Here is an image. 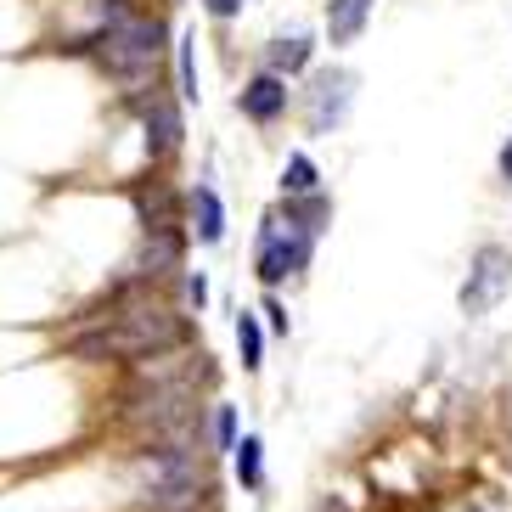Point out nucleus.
<instances>
[{
  "label": "nucleus",
  "mask_w": 512,
  "mask_h": 512,
  "mask_svg": "<svg viewBox=\"0 0 512 512\" xmlns=\"http://www.w3.org/2000/svg\"><path fill=\"white\" fill-rule=\"evenodd\" d=\"M62 51L96 57V68L119 85L124 102H141L147 91H158V62H164V51H175V40H169L164 12L136 6V12L113 17V23H96L79 40H62Z\"/></svg>",
  "instance_id": "1"
},
{
  "label": "nucleus",
  "mask_w": 512,
  "mask_h": 512,
  "mask_svg": "<svg viewBox=\"0 0 512 512\" xmlns=\"http://www.w3.org/2000/svg\"><path fill=\"white\" fill-rule=\"evenodd\" d=\"M141 467V507L147 512H197V501L209 496L203 479V451L186 439H152L136 451Z\"/></svg>",
  "instance_id": "2"
},
{
  "label": "nucleus",
  "mask_w": 512,
  "mask_h": 512,
  "mask_svg": "<svg viewBox=\"0 0 512 512\" xmlns=\"http://www.w3.org/2000/svg\"><path fill=\"white\" fill-rule=\"evenodd\" d=\"M316 248H321V237L287 226L276 209H265L259 214V231H254V282L265 293H276L282 282H293V276H304L316 265Z\"/></svg>",
  "instance_id": "3"
},
{
  "label": "nucleus",
  "mask_w": 512,
  "mask_h": 512,
  "mask_svg": "<svg viewBox=\"0 0 512 512\" xmlns=\"http://www.w3.org/2000/svg\"><path fill=\"white\" fill-rule=\"evenodd\" d=\"M355 91H361V79L349 74V68H316V74H304V91H299L304 130L310 136L344 130L349 113H355Z\"/></svg>",
  "instance_id": "4"
},
{
  "label": "nucleus",
  "mask_w": 512,
  "mask_h": 512,
  "mask_svg": "<svg viewBox=\"0 0 512 512\" xmlns=\"http://www.w3.org/2000/svg\"><path fill=\"white\" fill-rule=\"evenodd\" d=\"M507 293H512V254L501 242H479V254L467 259V282L456 293L462 316H490Z\"/></svg>",
  "instance_id": "5"
},
{
  "label": "nucleus",
  "mask_w": 512,
  "mask_h": 512,
  "mask_svg": "<svg viewBox=\"0 0 512 512\" xmlns=\"http://www.w3.org/2000/svg\"><path fill=\"white\" fill-rule=\"evenodd\" d=\"M130 107H136V119H141L147 158H152V164H169V158L186 147V113H181L186 102L175 91H164V85H158V91H147L141 102H130Z\"/></svg>",
  "instance_id": "6"
},
{
  "label": "nucleus",
  "mask_w": 512,
  "mask_h": 512,
  "mask_svg": "<svg viewBox=\"0 0 512 512\" xmlns=\"http://www.w3.org/2000/svg\"><path fill=\"white\" fill-rule=\"evenodd\" d=\"M299 107V91H293V79L271 74V68H259V74L242 79V91H237V113L248 124H259V130H276V124L287 119Z\"/></svg>",
  "instance_id": "7"
},
{
  "label": "nucleus",
  "mask_w": 512,
  "mask_h": 512,
  "mask_svg": "<svg viewBox=\"0 0 512 512\" xmlns=\"http://www.w3.org/2000/svg\"><path fill=\"white\" fill-rule=\"evenodd\" d=\"M186 226H192V242L197 248H220L226 242V197H220V186L214 181H197L186 186Z\"/></svg>",
  "instance_id": "8"
},
{
  "label": "nucleus",
  "mask_w": 512,
  "mask_h": 512,
  "mask_svg": "<svg viewBox=\"0 0 512 512\" xmlns=\"http://www.w3.org/2000/svg\"><path fill=\"white\" fill-rule=\"evenodd\" d=\"M377 0H327V17H321V34H327V46H355L372 23Z\"/></svg>",
  "instance_id": "9"
},
{
  "label": "nucleus",
  "mask_w": 512,
  "mask_h": 512,
  "mask_svg": "<svg viewBox=\"0 0 512 512\" xmlns=\"http://www.w3.org/2000/svg\"><path fill=\"white\" fill-rule=\"evenodd\" d=\"M265 68L282 74V79L316 74V40H310V34H276L271 46H265Z\"/></svg>",
  "instance_id": "10"
},
{
  "label": "nucleus",
  "mask_w": 512,
  "mask_h": 512,
  "mask_svg": "<svg viewBox=\"0 0 512 512\" xmlns=\"http://www.w3.org/2000/svg\"><path fill=\"white\" fill-rule=\"evenodd\" d=\"M276 214H282L287 226L310 231V237H327V226H332V197H327V192H316V197H282V203H276Z\"/></svg>",
  "instance_id": "11"
},
{
  "label": "nucleus",
  "mask_w": 512,
  "mask_h": 512,
  "mask_svg": "<svg viewBox=\"0 0 512 512\" xmlns=\"http://www.w3.org/2000/svg\"><path fill=\"white\" fill-rule=\"evenodd\" d=\"M231 467H237V484L248 490V496H265V439L242 434L237 451H231Z\"/></svg>",
  "instance_id": "12"
},
{
  "label": "nucleus",
  "mask_w": 512,
  "mask_h": 512,
  "mask_svg": "<svg viewBox=\"0 0 512 512\" xmlns=\"http://www.w3.org/2000/svg\"><path fill=\"white\" fill-rule=\"evenodd\" d=\"M265 321H259V310H237V361H242V372L254 377L259 366H265Z\"/></svg>",
  "instance_id": "13"
},
{
  "label": "nucleus",
  "mask_w": 512,
  "mask_h": 512,
  "mask_svg": "<svg viewBox=\"0 0 512 512\" xmlns=\"http://www.w3.org/2000/svg\"><path fill=\"white\" fill-rule=\"evenodd\" d=\"M282 197H316L321 192V164L310 158V152H287V164H282Z\"/></svg>",
  "instance_id": "14"
},
{
  "label": "nucleus",
  "mask_w": 512,
  "mask_h": 512,
  "mask_svg": "<svg viewBox=\"0 0 512 512\" xmlns=\"http://www.w3.org/2000/svg\"><path fill=\"white\" fill-rule=\"evenodd\" d=\"M175 96L181 102H197V34L186 29V34H175Z\"/></svg>",
  "instance_id": "15"
},
{
  "label": "nucleus",
  "mask_w": 512,
  "mask_h": 512,
  "mask_svg": "<svg viewBox=\"0 0 512 512\" xmlns=\"http://www.w3.org/2000/svg\"><path fill=\"white\" fill-rule=\"evenodd\" d=\"M237 439H242V422H237V406H226V400H220V406H209V445L214 451H237Z\"/></svg>",
  "instance_id": "16"
},
{
  "label": "nucleus",
  "mask_w": 512,
  "mask_h": 512,
  "mask_svg": "<svg viewBox=\"0 0 512 512\" xmlns=\"http://www.w3.org/2000/svg\"><path fill=\"white\" fill-rule=\"evenodd\" d=\"M259 321H265V332H271V338H287V332H293V316H287V304L276 299V293H265V299H259Z\"/></svg>",
  "instance_id": "17"
},
{
  "label": "nucleus",
  "mask_w": 512,
  "mask_h": 512,
  "mask_svg": "<svg viewBox=\"0 0 512 512\" xmlns=\"http://www.w3.org/2000/svg\"><path fill=\"white\" fill-rule=\"evenodd\" d=\"M181 287H186V304L203 316V304H209V271H181Z\"/></svg>",
  "instance_id": "18"
},
{
  "label": "nucleus",
  "mask_w": 512,
  "mask_h": 512,
  "mask_svg": "<svg viewBox=\"0 0 512 512\" xmlns=\"http://www.w3.org/2000/svg\"><path fill=\"white\" fill-rule=\"evenodd\" d=\"M242 6H248V0H203V12H209L214 23H237Z\"/></svg>",
  "instance_id": "19"
},
{
  "label": "nucleus",
  "mask_w": 512,
  "mask_h": 512,
  "mask_svg": "<svg viewBox=\"0 0 512 512\" xmlns=\"http://www.w3.org/2000/svg\"><path fill=\"white\" fill-rule=\"evenodd\" d=\"M496 169H501V181H507V186H512V136H507V141H501V152H496Z\"/></svg>",
  "instance_id": "20"
}]
</instances>
